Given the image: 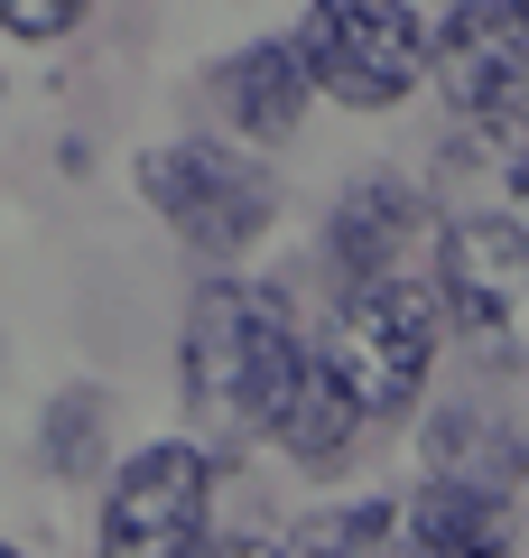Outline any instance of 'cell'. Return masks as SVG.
<instances>
[{
	"label": "cell",
	"instance_id": "obj_1",
	"mask_svg": "<svg viewBox=\"0 0 529 558\" xmlns=\"http://www.w3.org/2000/svg\"><path fill=\"white\" fill-rule=\"evenodd\" d=\"M307 381V336L288 299L251 279H214L186 307V400L214 438H270Z\"/></svg>",
	"mask_w": 529,
	"mask_h": 558
},
{
	"label": "cell",
	"instance_id": "obj_2",
	"mask_svg": "<svg viewBox=\"0 0 529 558\" xmlns=\"http://www.w3.org/2000/svg\"><path fill=\"white\" fill-rule=\"evenodd\" d=\"M436 326H446V307H436V279H409V270H381V279H353L344 307H334V373H344V391L362 400V418H391L418 400V381H428L436 363Z\"/></svg>",
	"mask_w": 529,
	"mask_h": 558
},
{
	"label": "cell",
	"instance_id": "obj_3",
	"mask_svg": "<svg viewBox=\"0 0 529 558\" xmlns=\"http://www.w3.org/2000/svg\"><path fill=\"white\" fill-rule=\"evenodd\" d=\"M288 47L316 94L353 102V112H381V102L418 94V65H428L409 0H307V28Z\"/></svg>",
	"mask_w": 529,
	"mask_h": 558
},
{
	"label": "cell",
	"instance_id": "obj_4",
	"mask_svg": "<svg viewBox=\"0 0 529 558\" xmlns=\"http://www.w3.org/2000/svg\"><path fill=\"white\" fill-rule=\"evenodd\" d=\"M436 307L483 363H529V233L510 215H465L436 242Z\"/></svg>",
	"mask_w": 529,
	"mask_h": 558
},
{
	"label": "cell",
	"instance_id": "obj_5",
	"mask_svg": "<svg viewBox=\"0 0 529 558\" xmlns=\"http://www.w3.org/2000/svg\"><path fill=\"white\" fill-rule=\"evenodd\" d=\"M139 196H149L186 242H196V252L233 260V252H251V242L270 233L279 186H270V168L242 159V149H214V140H168V149L139 159Z\"/></svg>",
	"mask_w": 529,
	"mask_h": 558
},
{
	"label": "cell",
	"instance_id": "obj_6",
	"mask_svg": "<svg viewBox=\"0 0 529 558\" xmlns=\"http://www.w3.org/2000/svg\"><path fill=\"white\" fill-rule=\"evenodd\" d=\"M102 558H214V457L186 438L139 447L102 502Z\"/></svg>",
	"mask_w": 529,
	"mask_h": 558
},
{
	"label": "cell",
	"instance_id": "obj_7",
	"mask_svg": "<svg viewBox=\"0 0 529 558\" xmlns=\"http://www.w3.org/2000/svg\"><path fill=\"white\" fill-rule=\"evenodd\" d=\"M428 65L465 121H510L529 102V0H465L436 28Z\"/></svg>",
	"mask_w": 529,
	"mask_h": 558
},
{
	"label": "cell",
	"instance_id": "obj_8",
	"mask_svg": "<svg viewBox=\"0 0 529 558\" xmlns=\"http://www.w3.org/2000/svg\"><path fill=\"white\" fill-rule=\"evenodd\" d=\"M409 233H418V186L362 178V186H344V205H334V223H325V260L344 270V289H353V279L399 270Z\"/></svg>",
	"mask_w": 529,
	"mask_h": 558
},
{
	"label": "cell",
	"instance_id": "obj_9",
	"mask_svg": "<svg viewBox=\"0 0 529 558\" xmlns=\"http://www.w3.org/2000/svg\"><path fill=\"white\" fill-rule=\"evenodd\" d=\"M307 94H316L307 65L279 38H260V47H242V57L214 65V102H223V121H233L242 140H288L297 112H307Z\"/></svg>",
	"mask_w": 529,
	"mask_h": 558
},
{
	"label": "cell",
	"instance_id": "obj_10",
	"mask_svg": "<svg viewBox=\"0 0 529 558\" xmlns=\"http://www.w3.org/2000/svg\"><path fill=\"white\" fill-rule=\"evenodd\" d=\"M520 438L510 428H492L483 410H446L428 428V484H446V494H483V502H510V484H520Z\"/></svg>",
	"mask_w": 529,
	"mask_h": 558
},
{
	"label": "cell",
	"instance_id": "obj_11",
	"mask_svg": "<svg viewBox=\"0 0 529 558\" xmlns=\"http://www.w3.org/2000/svg\"><path fill=\"white\" fill-rule=\"evenodd\" d=\"M399 539H409V558H502L510 521H502V502H483V494L418 484V502L399 512Z\"/></svg>",
	"mask_w": 529,
	"mask_h": 558
},
{
	"label": "cell",
	"instance_id": "obj_12",
	"mask_svg": "<svg viewBox=\"0 0 529 558\" xmlns=\"http://www.w3.org/2000/svg\"><path fill=\"white\" fill-rule=\"evenodd\" d=\"M353 428H362V400L344 391L334 354H307V381H297L288 418H279V438L297 447V465H334V457L353 447Z\"/></svg>",
	"mask_w": 529,
	"mask_h": 558
},
{
	"label": "cell",
	"instance_id": "obj_13",
	"mask_svg": "<svg viewBox=\"0 0 529 558\" xmlns=\"http://www.w3.org/2000/svg\"><path fill=\"white\" fill-rule=\"evenodd\" d=\"M399 512H381V502H353V512H316L297 521L288 539H279V558H372L381 539H391Z\"/></svg>",
	"mask_w": 529,
	"mask_h": 558
},
{
	"label": "cell",
	"instance_id": "obj_14",
	"mask_svg": "<svg viewBox=\"0 0 529 558\" xmlns=\"http://www.w3.org/2000/svg\"><path fill=\"white\" fill-rule=\"evenodd\" d=\"M38 438H47V465H57V475H94V457H102V391H94V381L57 391Z\"/></svg>",
	"mask_w": 529,
	"mask_h": 558
},
{
	"label": "cell",
	"instance_id": "obj_15",
	"mask_svg": "<svg viewBox=\"0 0 529 558\" xmlns=\"http://www.w3.org/2000/svg\"><path fill=\"white\" fill-rule=\"evenodd\" d=\"M214 558H279V539H242V549H214Z\"/></svg>",
	"mask_w": 529,
	"mask_h": 558
},
{
	"label": "cell",
	"instance_id": "obj_16",
	"mask_svg": "<svg viewBox=\"0 0 529 558\" xmlns=\"http://www.w3.org/2000/svg\"><path fill=\"white\" fill-rule=\"evenodd\" d=\"M510 186H520V196H529V140H520V149H510Z\"/></svg>",
	"mask_w": 529,
	"mask_h": 558
},
{
	"label": "cell",
	"instance_id": "obj_17",
	"mask_svg": "<svg viewBox=\"0 0 529 558\" xmlns=\"http://www.w3.org/2000/svg\"><path fill=\"white\" fill-rule=\"evenodd\" d=\"M65 10H84V0H65Z\"/></svg>",
	"mask_w": 529,
	"mask_h": 558
},
{
	"label": "cell",
	"instance_id": "obj_18",
	"mask_svg": "<svg viewBox=\"0 0 529 558\" xmlns=\"http://www.w3.org/2000/svg\"><path fill=\"white\" fill-rule=\"evenodd\" d=\"M0 558H20V549H0Z\"/></svg>",
	"mask_w": 529,
	"mask_h": 558
}]
</instances>
